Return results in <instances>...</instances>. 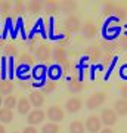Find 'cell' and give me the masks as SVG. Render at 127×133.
Instances as JSON below:
<instances>
[{
    "label": "cell",
    "instance_id": "cell-1",
    "mask_svg": "<svg viewBox=\"0 0 127 133\" xmlns=\"http://www.w3.org/2000/svg\"><path fill=\"white\" fill-rule=\"evenodd\" d=\"M105 101H106V95H105L104 92H95L93 95L87 99L86 107H87L89 109H96V108H99L101 105L104 104Z\"/></svg>",
    "mask_w": 127,
    "mask_h": 133
},
{
    "label": "cell",
    "instance_id": "cell-2",
    "mask_svg": "<svg viewBox=\"0 0 127 133\" xmlns=\"http://www.w3.org/2000/svg\"><path fill=\"white\" fill-rule=\"evenodd\" d=\"M44 117H46V114L43 112L42 109H33L31 112H28V115H27V123H28V126H36V124H40L44 120Z\"/></svg>",
    "mask_w": 127,
    "mask_h": 133
},
{
    "label": "cell",
    "instance_id": "cell-3",
    "mask_svg": "<svg viewBox=\"0 0 127 133\" xmlns=\"http://www.w3.org/2000/svg\"><path fill=\"white\" fill-rule=\"evenodd\" d=\"M101 126H102V123H101L99 117H96V115H90L89 118L86 120L84 129L89 133H98V132H101Z\"/></svg>",
    "mask_w": 127,
    "mask_h": 133
},
{
    "label": "cell",
    "instance_id": "cell-4",
    "mask_svg": "<svg viewBox=\"0 0 127 133\" xmlns=\"http://www.w3.org/2000/svg\"><path fill=\"white\" fill-rule=\"evenodd\" d=\"M47 118L50 120V123H59L64 120V111H62L59 107H50L47 109Z\"/></svg>",
    "mask_w": 127,
    "mask_h": 133
},
{
    "label": "cell",
    "instance_id": "cell-5",
    "mask_svg": "<svg viewBox=\"0 0 127 133\" xmlns=\"http://www.w3.org/2000/svg\"><path fill=\"white\" fill-rule=\"evenodd\" d=\"M101 118H102V123L106 124V126H114L117 123V114L111 108H105L101 114Z\"/></svg>",
    "mask_w": 127,
    "mask_h": 133
},
{
    "label": "cell",
    "instance_id": "cell-6",
    "mask_svg": "<svg viewBox=\"0 0 127 133\" xmlns=\"http://www.w3.org/2000/svg\"><path fill=\"white\" fill-rule=\"evenodd\" d=\"M81 105H83V102H81L80 98H70V99L65 102V108H66V112H70V114H74V112H78L81 109Z\"/></svg>",
    "mask_w": 127,
    "mask_h": 133
},
{
    "label": "cell",
    "instance_id": "cell-7",
    "mask_svg": "<svg viewBox=\"0 0 127 133\" xmlns=\"http://www.w3.org/2000/svg\"><path fill=\"white\" fill-rule=\"evenodd\" d=\"M47 74V68L44 65H36L33 70V77L36 78V80H38L40 83L37 84L38 86H44V77H46Z\"/></svg>",
    "mask_w": 127,
    "mask_h": 133
},
{
    "label": "cell",
    "instance_id": "cell-8",
    "mask_svg": "<svg viewBox=\"0 0 127 133\" xmlns=\"http://www.w3.org/2000/svg\"><path fill=\"white\" fill-rule=\"evenodd\" d=\"M28 101H30V104L34 105V107L38 109L43 104H44V96H43V93H40V92H31Z\"/></svg>",
    "mask_w": 127,
    "mask_h": 133
},
{
    "label": "cell",
    "instance_id": "cell-9",
    "mask_svg": "<svg viewBox=\"0 0 127 133\" xmlns=\"http://www.w3.org/2000/svg\"><path fill=\"white\" fill-rule=\"evenodd\" d=\"M30 108H31V104H30L28 98H21V99L18 101V104H16V109H18V112H19V114H22V115H25V114L28 115Z\"/></svg>",
    "mask_w": 127,
    "mask_h": 133
},
{
    "label": "cell",
    "instance_id": "cell-10",
    "mask_svg": "<svg viewBox=\"0 0 127 133\" xmlns=\"http://www.w3.org/2000/svg\"><path fill=\"white\" fill-rule=\"evenodd\" d=\"M34 52H36V56L40 59V61H46V59H49V56H50V48L49 46H38L37 49H34Z\"/></svg>",
    "mask_w": 127,
    "mask_h": 133
},
{
    "label": "cell",
    "instance_id": "cell-11",
    "mask_svg": "<svg viewBox=\"0 0 127 133\" xmlns=\"http://www.w3.org/2000/svg\"><path fill=\"white\" fill-rule=\"evenodd\" d=\"M114 112L117 115H127V101L126 99H118L114 104Z\"/></svg>",
    "mask_w": 127,
    "mask_h": 133
},
{
    "label": "cell",
    "instance_id": "cell-12",
    "mask_svg": "<svg viewBox=\"0 0 127 133\" xmlns=\"http://www.w3.org/2000/svg\"><path fill=\"white\" fill-rule=\"evenodd\" d=\"M65 28L68 31H77L80 28V19L75 18V16H70L65 19Z\"/></svg>",
    "mask_w": 127,
    "mask_h": 133
},
{
    "label": "cell",
    "instance_id": "cell-13",
    "mask_svg": "<svg viewBox=\"0 0 127 133\" xmlns=\"http://www.w3.org/2000/svg\"><path fill=\"white\" fill-rule=\"evenodd\" d=\"M14 120V112L8 108H2L0 109V121L2 124L5 126V124H9L10 121Z\"/></svg>",
    "mask_w": 127,
    "mask_h": 133
},
{
    "label": "cell",
    "instance_id": "cell-14",
    "mask_svg": "<svg viewBox=\"0 0 127 133\" xmlns=\"http://www.w3.org/2000/svg\"><path fill=\"white\" fill-rule=\"evenodd\" d=\"M12 92H14V83L12 81L5 80L0 83V95L2 96H9Z\"/></svg>",
    "mask_w": 127,
    "mask_h": 133
},
{
    "label": "cell",
    "instance_id": "cell-15",
    "mask_svg": "<svg viewBox=\"0 0 127 133\" xmlns=\"http://www.w3.org/2000/svg\"><path fill=\"white\" fill-rule=\"evenodd\" d=\"M47 74H49V77L52 78V80H58L59 77L62 76V70L59 65H52L47 68Z\"/></svg>",
    "mask_w": 127,
    "mask_h": 133
},
{
    "label": "cell",
    "instance_id": "cell-16",
    "mask_svg": "<svg viewBox=\"0 0 127 133\" xmlns=\"http://www.w3.org/2000/svg\"><path fill=\"white\" fill-rule=\"evenodd\" d=\"M53 59L56 62H65L66 61V52L62 48H58L53 50Z\"/></svg>",
    "mask_w": 127,
    "mask_h": 133
},
{
    "label": "cell",
    "instance_id": "cell-17",
    "mask_svg": "<svg viewBox=\"0 0 127 133\" xmlns=\"http://www.w3.org/2000/svg\"><path fill=\"white\" fill-rule=\"evenodd\" d=\"M84 124L81 121H72L70 124V133H84Z\"/></svg>",
    "mask_w": 127,
    "mask_h": 133
},
{
    "label": "cell",
    "instance_id": "cell-18",
    "mask_svg": "<svg viewBox=\"0 0 127 133\" xmlns=\"http://www.w3.org/2000/svg\"><path fill=\"white\" fill-rule=\"evenodd\" d=\"M16 104H18V101H16V98L15 96H6L5 99H3V107L8 109H10L12 111V108H16Z\"/></svg>",
    "mask_w": 127,
    "mask_h": 133
},
{
    "label": "cell",
    "instance_id": "cell-19",
    "mask_svg": "<svg viewBox=\"0 0 127 133\" xmlns=\"http://www.w3.org/2000/svg\"><path fill=\"white\" fill-rule=\"evenodd\" d=\"M58 132H59V126L56 123H47L42 129V133H58Z\"/></svg>",
    "mask_w": 127,
    "mask_h": 133
},
{
    "label": "cell",
    "instance_id": "cell-20",
    "mask_svg": "<svg viewBox=\"0 0 127 133\" xmlns=\"http://www.w3.org/2000/svg\"><path fill=\"white\" fill-rule=\"evenodd\" d=\"M68 90H70L71 93H78V92L83 90V84H81L78 80H74L68 84Z\"/></svg>",
    "mask_w": 127,
    "mask_h": 133
},
{
    "label": "cell",
    "instance_id": "cell-21",
    "mask_svg": "<svg viewBox=\"0 0 127 133\" xmlns=\"http://www.w3.org/2000/svg\"><path fill=\"white\" fill-rule=\"evenodd\" d=\"M95 33H96V30H95V27H93L92 24H86L84 27H83V34H84L87 38L93 37Z\"/></svg>",
    "mask_w": 127,
    "mask_h": 133
},
{
    "label": "cell",
    "instance_id": "cell-22",
    "mask_svg": "<svg viewBox=\"0 0 127 133\" xmlns=\"http://www.w3.org/2000/svg\"><path fill=\"white\" fill-rule=\"evenodd\" d=\"M28 71H30V65H25V64H19V65L16 66V76H18V77L24 76V74H27Z\"/></svg>",
    "mask_w": 127,
    "mask_h": 133
},
{
    "label": "cell",
    "instance_id": "cell-23",
    "mask_svg": "<svg viewBox=\"0 0 127 133\" xmlns=\"http://www.w3.org/2000/svg\"><path fill=\"white\" fill-rule=\"evenodd\" d=\"M40 8H42V5H40L38 2H31V3H30V9L34 10V12H37Z\"/></svg>",
    "mask_w": 127,
    "mask_h": 133
},
{
    "label": "cell",
    "instance_id": "cell-24",
    "mask_svg": "<svg viewBox=\"0 0 127 133\" xmlns=\"http://www.w3.org/2000/svg\"><path fill=\"white\" fill-rule=\"evenodd\" d=\"M22 133H38V132H37V129L33 127V126H27V127L22 130Z\"/></svg>",
    "mask_w": 127,
    "mask_h": 133
},
{
    "label": "cell",
    "instance_id": "cell-25",
    "mask_svg": "<svg viewBox=\"0 0 127 133\" xmlns=\"http://www.w3.org/2000/svg\"><path fill=\"white\" fill-rule=\"evenodd\" d=\"M21 59H22V64H25V65H30V64L33 62V59H31L28 55H22V56H21Z\"/></svg>",
    "mask_w": 127,
    "mask_h": 133
},
{
    "label": "cell",
    "instance_id": "cell-26",
    "mask_svg": "<svg viewBox=\"0 0 127 133\" xmlns=\"http://www.w3.org/2000/svg\"><path fill=\"white\" fill-rule=\"evenodd\" d=\"M46 9H47V12H53V10H56V5L52 3V2H49L46 5Z\"/></svg>",
    "mask_w": 127,
    "mask_h": 133
},
{
    "label": "cell",
    "instance_id": "cell-27",
    "mask_svg": "<svg viewBox=\"0 0 127 133\" xmlns=\"http://www.w3.org/2000/svg\"><path fill=\"white\" fill-rule=\"evenodd\" d=\"M120 76L127 80V65H123L121 66V70H120Z\"/></svg>",
    "mask_w": 127,
    "mask_h": 133
},
{
    "label": "cell",
    "instance_id": "cell-28",
    "mask_svg": "<svg viewBox=\"0 0 127 133\" xmlns=\"http://www.w3.org/2000/svg\"><path fill=\"white\" fill-rule=\"evenodd\" d=\"M5 50H6V53H9V55H15V53H16V52H15V48H14V46H8Z\"/></svg>",
    "mask_w": 127,
    "mask_h": 133
},
{
    "label": "cell",
    "instance_id": "cell-29",
    "mask_svg": "<svg viewBox=\"0 0 127 133\" xmlns=\"http://www.w3.org/2000/svg\"><path fill=\"white\" fill-rule=\"evenodd\" d=\"M121 99L127 101V86H124V87L121 89Z\"/></svg>",
    "mask_w": 127,
    "mask_h": 133
},
{
    "label": "cell",
    "instance_id": "cell-30",
    "mask_svg": "<svg viewBox=\"0 0 127 133\" xmlns=\"http://www.w3.org/2000/svg\"><path fill=\"white\" fill-rule=\"evenodd\" d=\"M53 87H56V86L53 84V83H49V86H46V87H44V92H50Z\"/></svg>",
    "mask_w": 127,
    "mask_h": 133
},
{
    "label": "cell",
    "instance_id": "cell-31",
    "mask_svg": "<svg viewBox=\"0 0 127 133\" xmlns=\"http://www.w3.org/2000/svg\"><path fill=\"white\" fill-rule=\"evenodd\" d=\"M101 133H114V130H111L109 127H106V129H102V132Z\"/></svg>",
    "mask_w": 127,
    "mask_h": 133
},
{
    "label": "cell",
    "instance_id": "cell-32",
    "mask_svg": "<svg viewBox=\"0 0 127 133\" xmlns=\"http://www.w3.org/2000/svg\"><path fill=\"white\" fill-rule=\"evenodd\" d=\"M0 133H6V130H5V126H3V124H0Z\"/></svg>",
    "mask_w": 127,
    "mask_h": 133
},
{
    "label": "cell",
    "instance_id": "cell-33",
    "mask_svg": "<svg viewBox=\"0 0 127 133\" xmlns=\"http://www.w3.org/2000/svg\"><path fill=\"white\" fill-rule=\"evenodd\" d=\"M3 105V98H2V95H0V107Z\"/></svg>",
    "mask_w": 127,
    "mask_h": 133
},
{
    "label": "cell",
    "instance_id": "cell-34",
    "mask_svg": "<svg viewBox=\"0 0 127 133\" xmlns=\"http://www.w3.org/2000/svg\"><path fill=\"white\" fill-rule=\"evenodd\" d=\"M12 133H19V132H12Z\"/></svg>",
    "mask_w": 127,
    "mask_h": 133
}]
</instances>
